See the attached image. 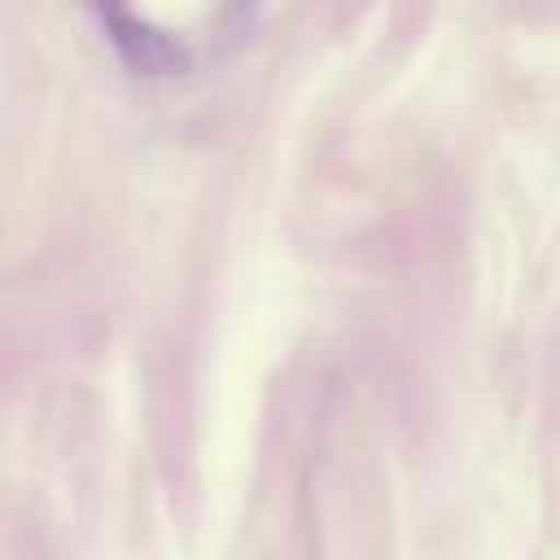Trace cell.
<instances>
[{
	"label": "cell",
	"instance_id": "cell-2",
	"mask_svg": "<svg viewBox=\"0 0 560 560\" xmlns=\"http://www.w3.org/2000/svg\"><path fill=\"white\" fill-rule=\"evenodd\" d=\"M101 13H109V9H122V0H92Z\"/></svg>",
	"mask_w": 560,
	"mask_h": 560
},
{
	"label": "cell",
	"instance_id": "cell-1",
	"mask_svg": "<svg viewBox=\"0 0 560 560\" xmlns=\"http://www.w3.org/2000/svg\"><path fill=\"white\" fill-rule=\"evenodd\" d=\"M101 18H105L109 44H114V52L122 57L127 70H136V74H179V70H188V48L175 35L158 31L153 22L131 18L122 9H109Z\"/></svg>",
	"mask_w": 560,
	"mask_h": 560
}]
</instances>
